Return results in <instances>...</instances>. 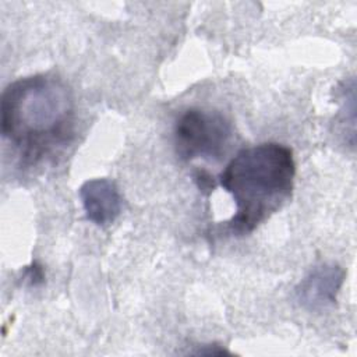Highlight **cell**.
<instances>
[{"instance_id":"obj_3","label":"cell","mask_w":357,"mask_h":357,"mask_svg":"<svg viewBox=\"0 0 357 357\" xmlns=\"http://www.w3.org/2000/svg\"><path fill=\"white\" fill-rule=\"evenodd\" d=\"M230 137V121L220 112L204 107L184 110L173 128L176 152L184 160L197 158L219 160Z\"/></svg>"},{"instance_id":"obj_2","label":"cell","mask_w":357,"mask_h":357,"mask_svg":"<svg viewBox=\"0 0 357 357\" xmlns=\"http://www.w3.org/2000/svg\"><path fill=\"white\" fill-rule=\"evenodd\" d=\"M296 176L293 151L279 142L243 148L219 174V184L236 204L227 220L233 236L252 233L291 197Z\"/></svg>"},{"instance_id":"obj_1","label":"cell","mask_w":357,"mask_h":357,"mask_svg":"<svg viewBox=\"0 0 357 357\" xmlns=\"http://www.w3.org/2000/svg\"><path fill=\"white\" fill-rule=\"evenodd\" d=\"M75 132L71 88L56 74L18 78L1 95V134L25 165H36L64 151Z\"/></svg>"},{"instance_id":"obj_4","label":"cell","mask_w":357,"mask_h":357,"mask_svg":"<svg viewBox=\"0 0 357 357\" xmlns=\"http://www.w3.org/2000/svg\"><path fill=\"white\" fill-rule=\"evenodd\" d=\"M346 272L335 262H322L310 269L294 289L300 307L308 311H324L336 303Z\"/></svg>"},{"instance_id":"obj_6","label":"cell","mask_w":357,"mask_h":357,"mask_svg":"<svg viewBox=\"0 0 357 357\" xmlns=\"http://www.w3.org/2000/svg\"><path fill=\"white\" fill-rule=\"evenodd\" d=\"M192 180L195 181V184L198 185V188L204 192H209L215 188V180H213V176L204 170V169H197L194 173H192Z\"/></svg>"},{"instance_id":"obj_5","label":"cell","mask_w":357,"mask_h":357,"mask_svg":"<svg viewBox=\"0 0 357 357\" xmlns=\"http://www.w3.org/2000/svg\"><path fill=\"white\" fill-rule=\"evenodd\" d=\"M79 198L88 220L98 226H107L121 211V195L114 181L98 177L86 180L79 187Z\"/></svg>"},{"instance_id":"obj_7","label":"cell","mask_w":357,"mask_h":357,"mask_svg":"<svg viewBox=\"0 0 357 357\" xmlns=\"http://www.w3.org/2000/svg\"><path fill=\"white\" fill-rule=\"evenodd\" d=\"M25 278H26V279L31 282V284H33V286L43 283V279H45L43 268H42L38 262H32L31 266L26 268Z\"/></svg>"}]
</instances>
